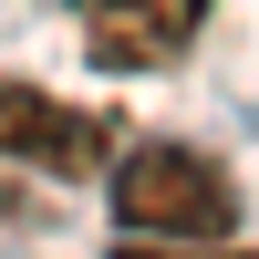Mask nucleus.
Returning <instances> with one entry per match:
<instances>
[{
	"mask_svg": "<svg viewBox=\"0 0 259 259\" xmlns=\"http://www.w3.org/2000/svg\"><path fill=\"white\" fill-rule=\"evenodd\" d=\"M114 259H239L218 239H114Z\"/></svg>",
	"mask_w": 259,
	"mask_h": 259,
	"instance_id": "20e7f679",
	"label": "nucleus"
},
{
	"mask_svg": "<svg viewBox=\"0 0 259 259\" xmlns=\"http://www.w3.org/2000/svg\"><path fill=\"white\" fill-rule=\"evenodd\" d=\"M239 218V187L218 156L197 145H135L114 156V228L124 239H228Z\"/></svg>",
	"mask_w": 259,
	"mask_h": 259,
	"instance_id": "f257e3e1",
	"label": "nucleus"
},
{
	"mask_svg": "<svg viewBox=\"0 0 259 259\" xmlns=\"http://www.w3.org/2000/svg\"><path fill=\"white\" fill-rule=\"evenodd\" d=\"M197 21H207V0H94L83 11V52L104 73H156V62H177L197 41Z\"/></svg>",
	"mask_w": 259,
	"mask_h": 259,
	"instance_id": "7ed1b4c3",
	"label": "nucleus"
},
{
	"mask_svg": "<svg viewBox=\"0 0 259 259\" xmlns=\"http://www.w3.org/2000/svg\"><path fill=\"white\" fill-rule=\"evenodd\" d=\"M0 156L41 166V177H94L114 156V135H104V114L41 94V83H0Z\"/></svg>",
	"mask_w": 259,
	"mask_h": 259,
	"instance_id": "f03ea898",
	"label": "nucleus"
}]
</instances>
